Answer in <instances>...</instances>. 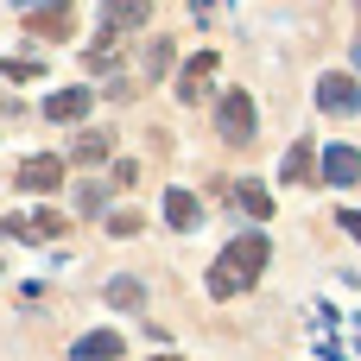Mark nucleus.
Instances as JSON below:
<instances>
[{
	"label": "nucleus",
	"mask_w": 361,
	"mask_h": 361,
	"mask_svg": "<svg viewBox=\"0 0 361 361\" xmlns=\"http://www.w3.org/2000/svg\"><path fill=\"white\" fill-rule=\"evenodd\" d=\"M267 235L260 228H247V235H235L222 254H216V267H209V298H235V292H247L254 279H260V267H267Z\"/></svg>",
	"instance_id": "f257e3e1"
},
{
	"label": "nucleus",
	"mask_w": 361,
	"mask_h": 361,
	"mask_svg": "<svg viewBox=\"0 0 361 361\" xmlns=\"http://www.w3.org/2000/svg\"><path fill=\"white\" fill-rule=\"evenodd\" d=\"M254 127H260L254 95H247V89H228V95L216 102V133H222L228 146H254Z\"/></svg>",
	"instance_id": "f03ea898"
},
{
	"label": "nucleus",
	"mask_w": 361,
	"mask_h": 361,
	"mask_svg": "<svg viewBox=\"0 0 361 361\" xmlns=\"http://www.w3.org/2000/svg\"><path fill=\"white\" fill-rule=\"evenodd\" d=\"M317 108L336 114V121H355V114H361V76H349V70L317 76Z\"/></svg>",
	"instance_id": "7ed1b4c3"
},
{
	"label": "nucleus",
	"mask_w": 361,
	"mask_h": 361,
	"mask_svg": "<svg viewBox=\"0 0 361 361\" xmlns=\"http://www.w3.org/2000/svg\"><path fill=\"white\" fill-rule=\"evenodd\" d=\"M63 184V159H51V152H32L25 165H19V190H32V197H51Z\"/></svg>",
	"instance_id": "20e7f679"
},
{
	"label": "nucleus",
	"mask_w": 361,
	"mask_h": 361,
	"mask_svg": "<svg viewBox=\"0 0 361 361\" xmlns=\"http://www.w3.org/2000/svg\"><path fill=\"white\" fill-rule=\"evenodd\" d=\"M0 228H6L13 241H51V235H63L70 222H63L57 209H32V216H6Z\"/></svg>",
	"instance_id": "39448f33"
},
{
	"label": "nucleus",
	"mask_w": 361,
	"mask_h": 361,
	"mask_svg": "<svg viewBox=\"0 0 361 361\" xmlns=\"http://www.w3.org/2000/svg\"><path fill=\"white\" fill-rule=\"evenodd\" d=\"M355 178H361V152L355 146H330V152L317 159V184H336V190H343V184H355Z\"/></svg>",
	"instance_id": "423d86ee"
},
{
	"label": "nucleus",
	"mask_w": 361,
	"mask_h": 361,
	"mask_svg": "<svg viewBox=\"0 0 361 361\" xmlns=\"http://www.w3.org/2000/svg\"><path fill=\"white\" fill-rule=\"evenodd\" d=\"M70 25H76V19H70V0H63V6H38V13H25V32L44 38V44L70 38Z\"/></svg>",
	"instance_id": "0eeeda50"
},
{
	"label": "nucleus",
	"mask_w": 361,
	"mask_h": 361,
	"mask_svg": "<svg viewBox=\"0 0 361 361\" xmlns=\"http://www.w3.org/2000/svg\"><path fill=\"white\" fill-rule=\"evenodd\" d=\"M209 76H216V51H197V57L184 63V76H178V95H184V102H203V95H209Z\"/></svg>",
	"instance_id": "6e6552de"
},
{
	"label": "nucleus",
	"mask_w": 361,
	"mask_h": 361,
	"mask_svg": "<svg viewBox=\"0 0 361 361\" xmlns=\"http://www.w3.org/2000/svg\"><path fill=\"white\" fill-rule=\"evenodd\" d=\"M89 108H95V95H89V89H57V95H44V121H63V127H70V121H82Z\"/></svg>",
	"instance_id": "1a4fd4ad"
},
{
	"label": "nucleus",
	"mask_w": 361,
	"mask_h": 361,
	"mask_svg": "<svg viewBox=\"0 0 361 361\" xmlns=\"http://www.w3.org/2000/svg\"><path fill=\"white\" fill-rule=\"evenodd\" d=\"M279 178H286V184H317V146H311V140H292Z\"/></svg>",
	"instance_id": "9d476101"
},
{
	"label": "nucleus",
	"mask_w": 361,
	"mask_h": 361,
	"mask_svg": "<svg viewBox=\"0 0 361 361\" xmlns=\"http://www.w3.org/2000/svg\"><path fill=\"white\" fill-rule=\"evenodd\" d=\"M165 222H171V228H197V222H203V203H197L184 184H171V190H165Z\"/></svg>",
	"instance_id": "9b49d317"
},
{
	"label": "nucleus",
	"mask_w": 361,
	"mask_h": 361,
	"mask_svg": "<svg viewBox=\"0 0 361 361\" xmlns=\"http://www.w3.org/2000/svg\"><path fill=\"white\" fill-rule=\"evenodd\" d=\"M146 0H102V25L108 32H133V25H146Z\"/></svg>",
	"instance_id": "f8f14e48"
},
{
	"label": "nucleus",
	"mask_w": 361,
	"mask_h": 361,
	"mask_svg": "<svg viewBox=\"0 0 361 361\" xmlns=\"http://www.w3.org/2000/svg\"><path fill=\"white\" fill-rule=\"evenodd\" d=\"M70 355H76V361H114V355H121V336H114V330H89Z\"/></svg>",
	"instance_id": "ddd939ff"
},
{
	"label": "nucleus",
	"mask_w": 361,
	"mask_h": 361,
	"mask_svg": "<svg viewBox=\"0 0 361 361\" xmlns=\"http://www.w3.org/2000/svg\"><path fill=\"white\" fill-rule=\"evenodd\" d=\"M108 305L114 311H146V286L133 273H121V279H108Z\"/></svg>",
	"instance_id": "4468645a"
},
{
	"label": "nucleus",
	"mask_w": 361,
	"mask_h": 361,
	"mask_svg": "<svg viewBox=\"0 0 361 361\" xmlns=\"http://www.w3.org/2000/svg\"><path fill=\"white\" fill-rule=\"evenodd\" d=\"M108 152H114V140H108V133H76V146H70V159H76V165H102Z\"/></svg>",
	"instance_id": "2eb2a0df"
},
{
	"label": "nucleus",
	"mask_w": 361,
	"mask_h": 361,
	"mask_svg": "<svg viewBox=\"0 0 361 361\" xmlns=\"http://www.w3.org/2000/svg\"><path fill=\"white\" fill-rule=\"evenodd\" d=\"M235 203H241V209H247L254 222H260V216H273V197H267L260 184H235Z\"/></svg>",
	"instance_id": "dca6fc26"
},
{
	"label": "nucleus",
	"mask_w": 361,
	"mask_h": 361,
	"mask_svg": "<svg viewBox=\"0 0 361 361\" xmlns=\"http://www.w3.org/2000/svg\"><path fill=\"white\" fill-rule=\"evenodd\" d=\"M76 209H82V216H102V209H108V184H95V178L76 184Z\"/></svg>",
	"instance_id": "f3484780"
},
{
	"label": "nucleus",
	"mask_w": 361,
	"mask_h": 361,
	"mask_svg": "<svg viewBox=\"0 0 361 361\" xmlns=\"http://www.w3.org/2000/svg\"><path fill=\"white\" fill-rule=\"evenodd\" d=\"M171 70V38H152V51H146V82H159Z\"/></svg>",
	"instance_id": "a211bd4d"
},
{
	"label": "nucleus",
	"mask_w": 361,
	"mask_h": 361,
	"mask_svg": "<svg viewBox=\"0 0 361 361\" xmlns=\"http://www.w3.org/2000/svg\"><path fill=\"white\" fill-rule=\"evenodd\" d=\"M0 76H13V82H38L44 63H32V57H0Z\"/></svg>",
	"instance_id": "6ab92c4d"
},
{
	"label": "nucleus",
	"mask_w": 361,
	"mask_h": 361,
	"mask_svg": "<svg viewBox=\"0 0 361 361\" xmlns=\"http://www.w3.org/2000/svg\"><path fill=\"white\" fill-rule=\"evenodd\" d=\"M108 235H140V216H133V209H121V216H108Z\"/></svg>",
	"instance_id": "aec40b11"
},
{
	"label": "nucleus",
	"mask_w": 361,
	"mask_h": 361,
	"mask_svg": "<svg viewBox=\"0 0 361 361\" xmlns=\"http://www.w3.org/2000/svg\"><path fill=\"white\" fill-rule=\"evenodd\" d=\"M343 228H349V235L361 241V209H343Z\"/></svg>",
	"instance_id": "412c9836"
},
{
	"label": "nucleus",
	"mask_w": 361,
	"mask_h": 361,
	"mask_svg": "<svg viewBox=\"0 0 361 361\" xmlns=\"http://www.w3.org/2000/svg\"><path fill=\"white\" fill-rule=\"evenodd\" d=\"M19 6H25V13H38V6H63V0H19Z\"/></svg>",
	"instance_id": "4be33fe9"
},
{
	"label": "nucleus",
	"mask_w": 361,
	"mask_h": 361,
	"mask_svg": "<svg viewBox=\"0 0 361 361\" xmlns=\"http://www.w3.org/2000/svg\"><path fill=\"white\" fill-rule=\"evenodd\" d=\"M355 70H361V38H355Z\"/></svg>",
	"instance_id": "5701e85b"
},
{
	"label": "nucleus",
	"mask_w": 361,
	"mask_h": 361,
	"mask_svg": "<svg viewBox=\"0 0 361 361\" xmlns=\"http://www.w3.org/2000/svg\"><path fill=\"white\" fill-rule=\"evenodd\" d=\"M152 361H178V355H152Z\"/></svg>",
	"instance_id": "b1692460"
}]
</instances>
